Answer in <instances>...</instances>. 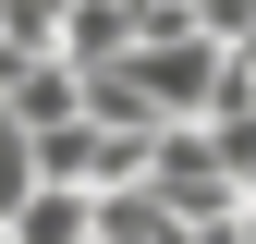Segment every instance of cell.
<instances>
[{
    "label": "cell",
    "instance_id": "cell-1",
    "mask_svg": "<svg viewBox=\"0 0 256 244\" xmlns=\"http://www.w3.org/2000/svg\"><path fill=\"white\" fill-rule=\"evenodd\" d=\"M220 61H232V49H208V37H146L134 61H122V86H134V98H146V122L171 134V122H208Z\"/></svg>",
    "mask_w": 256,
    "mask_h": 244
},
{
    "label": "cell",
    "instance_id": "cell-2",
    "mask_svg": "<svg viewBox=\"0 0 256 244\" xmlns=\"http://www.w3.org/2000/svg\"><path fill=\"white\" fill-rule=\"evenodd\" d=\"M74 110H86V86L61 74V61H24V74L0 86V122H12L24 146H37V134H61V122H74Z\"/></svg>",
    "mask_w": 256,
    "mask_h": 244
}]
</instances>
